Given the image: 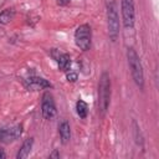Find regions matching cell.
<instances>
[{
  "instance_id": "1",
  "label": "cell",
  "mask_w": 159,
  "mask_h": 159,
  "mask_svg": "<svg viewBox=\"0 0 159 159\" xmlns=\"http://www.w3.org/2000/svg\"><path fill=\"white\" fill-rule=\"evenodd\" d=\"M127 60H128V65H129L130 73H132L134 83L140 89H143L144 88V71H143L140 58H139L137 51L133 47L127 48Z\"/></svg>"
},
{
  "instance_id": "2",
  "label": "cell",
  "mask_w": 159,
  "mask_h": 159,
  "mask_svg": "<svg viewBox=\"0 0 159 159\" xmlns=\"http://www.w3.org/2000/svg\"><path fill=\"white\" fill-rule=\"evenodd\" d=\"M111 103V78L107 72H103L98 83V107L101 114H104Z\"/></svg>"
},
{
  "instance_id": "3",
  "label": "cell",
  "mask_w": 159,
  "mask_h": 159,
  "mask_svg": "<svg viewBox=\"0 0 159 159\" xmlns=\"http://www.w3.org/2000/svg\"><path fill=\"white\" fill-rule=\"evenodd\" d=\"M107 29L108 36L114 42L119 35V15L116 0H108L107 2Z\"/></svg>"
},
{
  "instance_id": "4",
  "label": "cell",
  "mask_w": 159,
  "mask_h": 159,
  "mask_svg": "<svg viewBox=\"0 0 159 159\" xmlns=\"http://www.w3.org/2000/svg\"><path fill=\"white\" fill-rule=\"evenodd\" d=\"M75 42H76V46L82 51H87L91 48L92 30H91V26L88 24H82L76 29Z\"/></svg>"
},
{
  "instance_id": "5",
  "label": "cell",
  "mask_w": 159,
  "mask_h": 159,
  "mask_svg": "<svg viewBox=\"0 0 159 159\" xmlns=\"http://www.w3.org/2000/svg\"><path fill=\"white\" fill-rule=\"evenodd\" d=\"M120 11L122 20L125 29H133L135 22V11L133 0H120Z\"/></svg>"
},
{
  "instance_id": "6",
  "label": "cell",
  "mask_w": 159,
  "mask_h": 159,
  "mask_svg": "<svg viewBox=\"0 0 159 159\" xmlns=\"http://www.w3.org/2000/svg\"><path fill=\"white\" fill-rule=\"evenodd\" d=\"M41 113H42V117L45 119H47V120L52 119L56 116V113H57L53 96L48 91L42 94V99H41Z\"/></svg>"
},
{
  "instance_id": "7",
  "label": "cell",
  "mask_w": 159,
  "mask_h": 159,
  "mask_svg": "<svg viewBox=\"0 0 159 159\" xmlns=\"http://www.w3.org/2000/svg\"><path fill=\"white\" fill-rule=\"evenodd\" d=\"M22 134V124H16L12 127H0V142L9 144L19 139Z\"/></svg>"
},
{
  "instance_id": "8",
  "label": "cell",
  "mask_w": 159,
  "mask_h": 159,
  "mask_svg": "<svg viewBox=\"0 0 159 159\" xmlns=\"http://www.w3.org/2000/svg\"><path fill=\"white\" fill-rule=\"evenodd\" d=\"M51 56L55 58V61L58 65V68L62 72H67L68 70H71V57L68 53L61 52L57 48H52L51 50Z\"/></svg>"
},
{
  "instance_id": "9",
  "label": "cell",
  "mask_w": 159,
  "mask_h": 159,
  "mask_svg": "<svg viewBox=\"0 0 159 159\" xmlns=\"http://www.w3.org/2000/svg\"><path fill=\"white\" fill-rule=\"evenodd\" d=\"M24 84L27 88V91H39V89L52 87V84L47 80H45L42 77H37V76H31V77L26 78Z\"/></svg>"
},
{
  "instance_id": "10",
  "label": "cell",
  "mask_w": 159,
  "mask_h": 159,
  "mask_svg": "<svg viewBox=\"0 0 159 159\" xmlns=\"http://www.w3.org/2000/svg\"><path fill=\"white\" fill-rule=\"evenodd\" d=\"M58 133H60V138L62 144H67L71 139V127L70 123L67 120H62L58 124Z\"/></svg>"
},
{
  "instance_id": "11",
  "label": "cell",
  "mask_w": 159,
  "mask_h": 159,
  "mask_svg": "<svg viewBox=\"0 0 159 159\" xmlns=\"http://www.w3.org/2000/svg\"><path fill=\"white\" fill-rule=\"evenodd\" d=\"M32 145H34V138L32 137L31 138H26L22 142V144H21V147H20V149H19V152L16 154V158L17 159L27 158L30 152H31V149H32Z\"/></svg>"
},
{
  "instance_id": "12",
  "label": "cell",
  "mask_w": 159,
  "mask_h": 159,
  "mask_svg": "<svg viewBox=\"0 0 159 159\" xmlns=\"http://www.w3.org/2000/svg\"><path fill=\"white\" fill-rule=\"evenodd\" d=\"M76 112H77V114H78V117L81 119L87 118V114H88V104H87V102H84L83 99H78L76 102Z\"/></svg>"
},
{
  "instance_id": "13",
  "label": "cell",
  "mask_w": 159,
  "mask_h": 159,
  "mask_svg": "<svg viewBox=\"0 0 159 159\" xmlns=\"http://www.w3.org/2000/svg\"><path fill=\"white\" fill-rule=\"evenodd\" d=\"M15 16V10L14 9H5L0 12V24L6 25L9 24Z\"/></svg>"
},
{
  "instance_id": "14",
  "label": "cell",
  "mask_w": 159,
  "mask_h": 159,
  "mask_svg": "<svg viewBox=\"0 0 159 159\" xmlns=\"http://www.w3.org/2000/svg\"><path fill=\"white\" fill-rule=\"evenodd\" d=\"M133 132H134V139H135V143L138 147H143V135H142V132H140V128L138 125V123L135 120H133Z\"/></svg>"
},
{
  "instance_id": "15",
  "label": "cell",
  "mask_w": 159,
  "mask_h": 159,
  "mask_svg": "<svg viewBox=\"0 0 159 159\" xmlns=\"http://www.w3.org/2000/svg\"><path fill=\"white\" fill-rule=\"evenodd\" d=\"M66 77H67V81L68 82H76L77 78H78V75H77V72H73V71L68 70L66 72Z\"/></svg>"
},
{
  "instance_id": "16",
  "label": "cell",
  "mask_w": 159,
  "mask_h": 159,
  "mask_svg": "<svg viewBox=\"0 0 159 159\" xmlns=\"http://www.w3.org/2000/svg\"><path fill=\"white\" fill-rule=\"evenodd\" d=\"M70 1L71 0H56V2H57L58 6H66V5L70 4Z\"/></svg>"
},
{
  "instance_id": "17",
  "label": "cell",
  "mask_w": 159,
  "mask_h": 159,
  "mask_svg": "<svg viewBox=\"0 0 159 159\" xmlns=\"http://www.w3.org/2000/svg\"><path fill=\"white\" fill-rule=\"evenodd\" d=\"M50 158H60V153H58V150L55 149V150L50 154Z\"/></svg>"
},
{
  "instance_id": "18",
  "label": "cell",
  "mask_w": 159,
  "mask_h": 159,
  "mask_svg": "<svg viewBox=\"0 0 159 159\" xmlns=\"http://www.w3.org/2000/svg\"><path fill=\"white\" fill-rule=\"evenodd\" d=\"M5 157H6V154H5V152H4L2 149H0V158H1V159H4Z\"/></svg>"
}]
</instances>
